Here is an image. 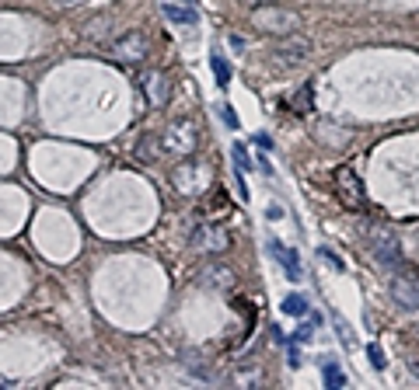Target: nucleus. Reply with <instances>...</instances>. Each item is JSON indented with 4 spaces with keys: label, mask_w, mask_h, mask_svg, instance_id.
I'll return each instance as SVG.
<instances>
[{
    "label": "nucleus",
    "mask_w": 419,
    "mask_h": 390,
    "mask_svg": "<svg viewBox=\"0 0 419 390\" xmlns=\"http://www.w3.org/2000/svg\"><path fill=\"white\" fill-rule=\"evenodd\" d=\"M209 67H214V77H217L221 88L231 84V67H228V60H224L221 53H209Z\"/></svg>",
    "instance_id": "obj_11"
},
{
    "label": "nucleus",
    "mask_w": 419,
    "mask_h": 390,
    "mask_svg": "<svg viewBox=\"0 0 419 390\" xmlns=\"http://www.w3.org/2000/svg\"><path fill=\"white\" fill-rule=\"evenodd\" d=\"M391 300L398 310L416 314L419 310V279L416 275H395L391 279Z\"/></svg>",
    "instance_id": "obj_5"
},
{
    "label": "nucleus",
    "mask_w": 419,
    "mask_h": 390,
    "mask_svg": "<svg viewBox=\"0 0 419 390\" xmlns=\"http://www.w3.org/2000/svg\"><path fill=\"white\" fill-rule=\"evenodd\" d=\"M189 247L199 251V254H221V251L231 247V237L221 223H199L189 237Z\"/></svg>",
    "instance_id": "obj_3"
},
{
    "label": "nucleus",
    "mask_w": 419,
    "mask_h": 390,
    "mask_svg": "<svg viewBox=\"0 0 419 390\" xmlns=\"http://www.w3.org/2000/svg\"><path fill=\"white\" fill-rule=\"evenodd\" d=\"M182 4H192V0H182Z\"/></svg>",
    "instance_id": "obj_22"
},
{
    "label": "nucleus",
    "mask_w": 419,
    "mask_h": 390,
    "mask_svg": "<svg viewBox=\"0 0 419 390\" xmlns=\"http://www.w3.org/2000/svg\"><path fill=\"white\" fill-rule=\"evenodd\" d=\"M60 4H81V0H60Z\"/></svg>",
    "instance_id": "obj_21"
},
{
    "label": "nucleus",
    "mask_w": 419,
    "mask_h": 390,
    "mask_svg": "<svg viewBox=\"0 0 419 390\" xmlns=\"http://www.w3.org/2000/svg\"><path fill=\"white\" fill-rule=\"evenodd\" d=\"M217 112H221V119H224V122H228V126H231V129H235V126H238V119H235V112H231V108H228V105H217Z\"/></svg>",
    "instance_id": "obj_17"
},
{
    "label": "nucleus",
    "mask_w": 419,
    "mask_h": 390,
    "mask_svg": "<svg viewBox=\"0 0 419 390\" xmlns=\"http://www.w3.org/2000/svg\"><path fill=\"white\" fill-rule=\"evenodd\" d=\"M294 338H297V345H308V341H311V327H297Z\"/></svg>",
    "instance_id": "obj_19"
},
{
    "label": "nucleus",
    "mask_w": 419,
    "mask_h": 390,
    "mask_svg": "<svg viewBox=\"0 0 419 390\" xmlns=\"http://www.w3.org/2000/svg\"><path fill=\"white\" fill-rule=\"evenodd\" d=\"M231 157H235V171H242V174H248V171H252V157H248V150H245L242 143H235V147H231Z\"/></svg>",
    "instance_id": "obj_13"
},
{
    "label": "nucleus",
    "mask_w": 419,
    "mask_h": 390,
    "mask_svg": "<svg viewBox=\"0 0 419 390\" xmlns=\"http://www.w3.org/2000/svg\"><path fill=\"white\" fill-rule=\"evenodd\" d=\"M283 314H290V317H304V314H308V300L297 296V293H290V296L283 300Z\"/></svg>",
    "instance_id": "obj_12"
},
{
    "label": "nucleus",
    "mask_w": 419,
    "mask_h": 390,
    "mask_svg": "<svg viewBox=\"0 0 419 390\" xmlns=\"http://www.w3.org/2000/svg\"><path fill=\"white\" fill-rule=\"evenodd\" d=\"M367 355H370V366H374L377 373H381V369L388 366V362H384V352H381L377 345H367Z\"/></svg>",
    "instance_id": "obj_15"
},
{
    "label": "nucleus",
    "mask_w": 419,
    "mask_h": 390,
    "mask_svg": "<svg viewBox=\"0 0 419 390\" xmlns=\"http://www.w3.org/2000/svg\"><path fill=\"white\" fill-rule=\"evenodd\" d=\"M335 327H339V338H342V341H346V345H349V341H353V331H349V327H346V320H342V317H339V314H335Z\"/></svg>",
    "instance_id": "obj_16"
},
{
    "label": "nucleus",
    "mask_w": 419,
    "mask_h": 390,
    "mask_svg": "<svg viewBox=\"0 0 419 390\" xmlns=\"http://www.w3.org/2000/svg\"><path fill=\"white\" fill-rule=\"evenodd\" d=\"M335 192H339L342 206H349V209H363V206H367L360 174H356L353 168H339V171H335Z\"/></svg>",
    "instance_id": "obj_4"
},
{
    "label": "nucleus",
    "mask_w": 419,
    "mask_h": 390,
    "mask_svg": "<svg viewBox=\"0 0 419 390\" xmlns=\"http://www.w3.org/2000/svg\"><path fill=\"white\" fill-rule=\"evenodd\" d=\"M164 15L175 22V25H196L199 18H196V11L185 4V8H175V4H164Z\"/></svg>",
    "instance_id": "obj_10"
},
{
    "label": "nucleus",
    "mask_w": 419,
    "mask_h": 390,
    "mask_svg": "<svg viewBox=\"0 0 419 390\" xmlns=\"http://www.w3.org/2000/svg\"><path fill=\"white\" fill-rule=\"evenodd\" d=\"M367 237H370V251H374L377 265L388 268V272H398L402 268V241H398V234L388 230L384 223H374L367 230Z\"/></svg>",
    "instance_id": "obj_2"
},
{
    "label": "nucleus",
    "mask_w": 419,
    "mask_h": 390,
    "mask_svg": "<svg viewBox=\"0 0 419 390\" xmlns=\"http://www.w3.org/2000/svg\"><path fill=\"white\" fill-rule=\"evenodd\" d=\"M322 373H325V387H332V390H339L346 380H342V373H339V366L335 362H322Z\"/></svg>",
    "instance_id": "obj_14"
},
{
    "label": "nucleus",
    "mask_w": 419,
    "mask_h": 390,
    "mask_svg": "<svg viewBox=\"0 0 419 390\" xmlns=\"http://www.w3.org/2000/svg\"><path fill=\"white\" fill-rule=\"evenodd\" d=\"M112 53L119 60H126V63H140L147 56V35L143 32H126V35H119L112 42Z\"/></svg>",
    "instance_id": "obj_7"
},
{
    "label": "nucleus",
    "mask_w": 419,
    "mask_h": 390,
    "mask_svg": "<svg viewBox=\"0 0 419 390\" xmlns=\"http://www.w3.org/2000/svg\"><path fill=\"white\" fill-rule=\"evenodd\" d=\"M252 25L266 35H294L301 29V18L290 11V8H280V4H266V8H255L252 11Z\"/></svg>",
    "instance_id": "obj_1"
},
{
    "label": "nucleus",
    "mask_w": 419,
    "mask_h": 390,
    "mask_svg": "<svg viewBox=\"0 0 419 390\" xmlns=\"http://www.w3.org/2000/svg\"><path fill=\"white\" fill-rule=\"evenodd\" d=\"M318 254H322V258H325V261H329L332 268H342V261H339V258H335V254H332L329 247H318Z\"/></svg>",
    "instance_id": "obj_18"
},
{
    "label": "nucleus",
    "mask_w": 419,
    "mask_h": 390,
    "mask_svg": "<svg viewBox=\"0 0 419 390\" xmlns=\"http://www.w3.org/2000/svg\"><path fill=\"white\" fill-rule=\"evenodd\" d=\"M140 88H143V95H147V101H150L154 108H164V105L171 101V84H168V74H164V70H147V74L140 77Z\"/></svg>",
    "instance_id": "obj_6"
},
{
    "label": "nucleus",
    "mask_w": 419,
    "mask_h": 390,
    "mask_svg": "<svg viewBox=\"0 0 419 390\" xmlns=\"http://www.w3.org/2000/svg\"><path fill=\"white\" fill-rule=\"evenodd\" d=\"M276 56H280L283 63H304V60L311 56V42H308L304 35H297V32H294V35H283Z\"/></svg>",
    "instance_id": "obj_8"
},
{
    "label": "nucleus",
    "mask_w": 419,
    "mask_h": 390,
    "mask_svg": "<svg viewBox=\"0 0 419 390\" xmlns=\"http://www.w3.org/2000/svg\"><path fill=\"white\" fill-rule=\"evenodd\" d=\"M266 247H269V254L283 265V272H287V279H301V258H297V251H290L283 241H276V237H269L266 241Z\"/></svg>",
    "instance_id": "obj_9"
},
{
    "label": "nucleus",
    "mask_w": 419,
    "mask_h": 390,
    "mask_svg": "<svg viewBox=\"0 0 419 390\" xmlns=\"http://www.w3.org/2000/svg\"><path fill=\"white\" fill-rule=\"evenodd\" d=\"M255 147H259V150H273V140H269L266 133H259V136H255Z\"/></svg>",
    "instance_id": "obj_20"
}]
</instances>
